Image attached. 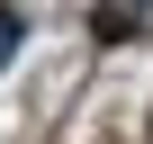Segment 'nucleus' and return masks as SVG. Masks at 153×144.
<instances>
[{
	"label": "nucleus",
	"instance_id": "f257e3e1",
	"mask_svg": "<svg viewBox=\"0 0 153 144\" xmlns=\"http://www.w3.org/2000/svg\"><path fill=\"white\" fill-rule=\"evenodd\" d=\"M99 45H153V0H90Z\"/></svg>",
	"mask_w": 153,
	"mask_h": 144
},
{
	"label": "nucleus",
	"instance_id": "f03ea898",
	"mask_svg": "<svg viewBox=\"0 0 153 144\" xmlns=\"http://www.w3.org/2000/svg\"><path fill=\"white\" fill-rule=\"evenodd\" d=\"M18 54H27V9L0 0V72H18Z\"/></svg>",
	"mask_w": 153,
	"mask_h": 144
}]
</instances>
